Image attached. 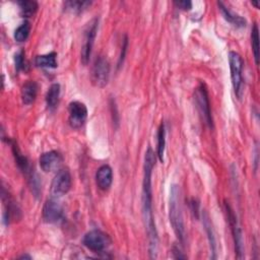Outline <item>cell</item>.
I'll return each mask as SVG.
<instances>
[{
    "label": "cell",
    "instance_id": "1",
    "mask_svg": "<svg viewBox=\"0 0 260 260\" xmlns=\"http://www.w3.org/2000/svg\"><path fill=\"white\" fill-rule=\"evenodd\" d=\"M155 162V156L153 150L148 147L144 155L143 165V181H142V215L145 224V230L148 238V253L151 259L156 258L158 236L155 228V222L152 212V187H151V175Z\"/></svg>",
    "mask_w": 260,
    "mask_h": 260
},
{
    "label": "cell",
    "instance_id": "2",
    "mask_svg": "<svg viewBox=\"0 0 260 260\" xmlns=\"http://www.w3.org/2000/svg\"><path fill=\"white\" fill-rule=\"evenodd\" d=\"M169 217L174 233L181 243L185 242V226L183 220V213L180 202V188L178 185L173 184L170 190L169 202Z\"/></svg>",
    "mask_w": 260,
    "mask_h": 260
},
{
    "label": "cell",
    "instance_id": "3",
    "mask_svg": "<svg viewBox=\"0 0 260 260\" xmlns=\"http://www.w3.org/2000/svg\"><path fill=\"white\" fill-rule=\"evenodd\" d=\"M194 103H195V107L199 113V116H200L202 122L209 128H212L213 121H212V116H211V112H210V104H209L208 93H207V89L203 83H200L194 91Z\"/></svg>",
    "mask_w": 260,
    "mask_h": 260
},
{
    "label": "cell",
    "instance_id": "4",
    "mask_svg": "<svg viewBox=\"0 0 260 260\" xmlns=\"http://www.w3.org/2000/svg\"><path fill=\"white\" fill-rule=\"evenodd\" d=\"M229 64L233 88L237 99L240 100L243 94V59L241 55L235 51H231L229 53Z\"/></svg>",
    "mask_w": 260,
    "mask_h": 260
},
{
    "label": "cell",
    "instance_id": "5",
    "mask_svg": "<svg viewBox=\"0 0 260 260\" xmlns=\"http://www.w3.org/2000/svg\"><path fill=\"white\" fill-rule=\"evenodd\" d=\"M110 63L104 56L95 59L90 73L91 83L99 88H103L108 84L110 77Z\"/></svg>",
    "mask_w": 260,
    "mask_h": 260
},
{
    "label": "cell",
    "instance_id": "6",
    "mask_svg": "<svg viewBox=\"0 0 260 260\" xmlns=\"http://www.w3.org/2000/svg\"><path fill=\"white\" fill-rule=\"evenodd\" d=\"M98 28H99V18L94 17L88 22V24L86 25V28L84 30L83 44H82L81 53H80V59H81V63L83 65H87V63L89 61L92 47L94 44V40L96 37Z\"/></svg>",
    "mask_w": 260,
    "mask_h": 260
},
{
    "label": "cell",
    "instance_id": "7",
    "mask_svg": "<svg viewBox=\"0 0 260 260\" xmlns=\"http://www.w3.org/2000/svg\"><path fill=\"white\" fill-rule=\"evenodd\" d=\"M82 244L91 252L102 253L111 244V239L106 233L100 230H92L84 235Z\"/></svg>",
    "mask_w": 260,
    "mask_h": 260
},
{
    "label": "cell",
    "instance_id": "8",
    "mask_svg": "<svg viewBox=\"0 0 260 260\" xmlns=\"http://www.w3.org/2000/svg\"><path fill=\"white\" fill-rule=\"evenodd\" d=\"M224 208H225V213L226 217L231 226L233 239H234V245H235V253L236 257L238 259H243L244 258V244H243V236H242V231L239 225V222L237 220V216L226 202L224 203Z\"/></svg>",
    "mask_w": 260,
    "mask_h": 260
},
{
    "label": "cell",
    "instance_id": "9",
    "mask_svg": "<svg viewBox=\"0 0 260 260\" xmlns=\"http://www.w3.org/2000/svg\"><path fill=\"white\" fill-rule=\"evenodd\" d=\"M72 178L69 170L63 168L58 170L51 184V193L54 197H60L65 195L71 188Z\"/></svg>",
    "mask_w": 260,
    "mask_h": 260
},
{
    "label": "cell",
    "instance_id": "10",
    "mask_svg": "<svg viewBox=\"0 0 260 260\" xmlns=\"http://www.w3.org/2000/svg\"><path fill=\"white\" fill-rule=\"evenodd\" d=\"M87 119V108L79 102L73 101L68 105V123L71 128H81Z\"/></svg>",
    "mask_w": 260,
    "mask_h": 260
},
{
    "label": "cell",
    "instance_id": "11",
    "mask_svg": "<svg viewBox=\"0 0 260 260\" xmlns=\"http://www.w3.org/2000/svg\"><path fill=\"white\" fill-rule=\"evenodd\" d=\"M42 216L44 221L48 223H56L63 217V207L61 203L55 199H48L43 207Z\"/></svg>",
    "mask_w": 260,
    "mask_h": 260
},
{
    "label": "cell",
    "instance_id": "12",
    "mask_svg": "<svg viewBox=\"0 0 260 260\" xmlns=\"http://www.w3.org/2000/svg\"><path fill=\"white\" fill-rule=\"evenodd\" d=\"M40 167L41 169L46 172H53L59 169L61 162H62V157L60 153L56 150H50L47 152H44L40 156Z\"/></svg>",
    "mask_w": 260,
    "mask_h": 260
},
{
    "label": "cell",
    "instance_id": "13",
    "mask_svg": "<svg viewBox=\"0 0 260 260\" xmlns=\"http://www.w3.org/2000/svg\"><path fill=\"white\" fill-rule=\"evenodd\" d=\"M95 182L101 190H108L113 182V171L109 165H103L95 174Z\"/></svg>",
    "mask_w": 260,
    "mask_h": 260
},
{
    "label": "cell",
    "instance_id": "14",
    "mask_svg": "<svg viewBox=\"0 0 260 260\" xmlns=\"http://www.w3.org/2000/svg\"><path fill=\"white\" fill-rule=\"evenodd\" d=\"M202 223L204 226V230L207 234V239L210 247V253H211V258L215 259L216 258V244H215V237H214V232L211 225V221L209 218V215L207 214L206 211L202 212Z\"/></svg>",
    "mask_w": 260,
    "mask_h": 260
},
{
    "label": "cell",
    "instance_id": "15",
    "mask_svg": "<svg viewBox=\"0 0 260 260\" xmlns=\"http://www.w3.org/2000/svg\"><path fill=\"white\" fill-rule=\"evenodd\" d=\"M38 93V84L36 81L28 80L26 81L21 88V100L24 105H31Z\"/></svg>",
    "mask_w": 260,
    "mask_h": 260
},
{
    "label": "cell",
    "instance_id": "16",
    "mask_svg": "<svg viewBox=\"0 0 260 260\" xmlns=\"http://www.w3.org/2000/svg\"><path fill=\"white\" fill-rule=\"evenodd\" d=\"M218 7H219V10L223 16V18L229 21L230 23H232L233 25L237 26V27H244L246 26L247 24V21L244 17L240 16L239 14H235L234 12H232L231 10H229L222 2H218Z\"/></svg>",
    "mask_w": 260,
    "mask_h": 260
},
{
    "label": "cell",
    "instance_id": "17",
    "mask_svg": "<svg viewBox=\"0 0 260 260\" xmlns=\"http://www.w3.org/2000/svg\"><path fill=\"white\" fill-rule=\"evenodd\" d=\"M60 91L61 87L59 83H53L46 94V105L49 111H54L58 104H59V99H60Z\"/></svg>",
    "mask_w": 260,
    "mask_h": 260
},
{
    "label": "cell",
    "instance_id": "18",
    "mask_svg": "<svg viewBox=\"0 0 260 260\" xmlns=\"http://www.w3.org/2000/svg\"><path fill=\"white\" fill-rule=\"evenodd\" d=\"M35 64L41 68H56L58 66L57 54L51 52L45 55H39L35 59Z\"/></svg>",
    "mask_w": 260,
    "mask_h": 260
},
{
    "label": "cell",
    "instance_id": "19",
    "mask_svg": "<svg viewBox=\"0 0 260 260\" xmlns=\"http://www.w3.org/2000/svg\"><path fill=\"white\" fill-rule=\"evenodd\" d=\"M17 4L19 6L20 15L22 17H30L32 16L37 10H38V2L34 0H19L17 1Z\"/></svg>",
    "mask_w": 260,
    "mask_h": 260
},
{
    "label": "cell",
    "instance_id": "20",
    "mask_svg": "<svg viewBox=\"0 0 260 260\" xmlns=\"http://www.w3.org/2000/svg\"><path fill=\"white\" fill-rule=\"evenodd\" d=\"M91 1H81V0H70L64 2V8L67 11L73 13H81L91 5Z\"/></svg>",
    "mask_w": 260,
    "mask_h": 260
},
{
    "label": "cell",
    "instance_id": "21",
    "mask_svg": "<svg viewBox=\"0 0 260 260\" xmlns=\"http://www.w3.org/2000/svg\"><path fill=\"white\" fill-rule=\"evenodd\" d=\"M165 148H166V129H165V124L161 122L157 130V147H156V155L160 162H164Z\"/></svg>",
    "mask_w": 260,
    "mask_h": 260
},
{
    "label": "cell",
    "instance_id": "22",
    "mask_svg": "<svg viewBox=\"0 0 260 260\" xmlns=\"http://www.w3.org/2000/svg\"><path fill=\"white\" fill-rule=\"evenodd\" d=\"M30 32V24L27 20H24L15 30H14V40L16 42H24L28 38Z\"/></svg>",
    "mask_w": 260,
    "mask_h": 260
},
{
    "label": "cell",
    "instance_id": "23",
    "mask_svg": "<svg viewBox=\"0 0 260 260\" xmlns=\"http://www.w3.org/2000/svg\"><path fill=\"white\" fill-rule=\"evenodd\" d=\"M251 43H252V49L254 54V59L256 65L259 64V29L258 25L254 23L251 31Z\"/></svg>",
    "mask_w": 260,
    "mask_h": 260
},
{
    "label": "cell",
    "instance_id": "24",
    "mask_svg": "<svg viewBox=\"0 0 260 260\" xmlns=\"http://www.w3.org/2000/svg\"><path fill=\"white\" fill-rule=\"evenodd\" d=\"M24 57H25L24 52L22 50H20L19 52H17L14 55V64H15V69L17 71L25 69L26 63H25V58Z\"/></svg>",
    "mask_w": 260,
    "mask_h": 260
},
{
    "label": "cell",
    "instance_id": "25",
    "mask_svg": "<svg viewBox=\"0 0 260 260\" xmlns=\"http://www.w3.org/2000/svg\"><path fill=\"white\" fill-rule=\"evenodd\" d=\"M127 48H128V38H127V36H125L124 40H123L121 54H120V57H119V60H118V67H120L124 62V59H125V56H126V53H127Z\"/></svg>",
    "mask_w": 260,
    "mask_h": 260
},
{
    "label": "cell",
    "instance_id": "26",
    "mask_svg": "<svg viewBox=\"0 0 260 260\" xmlns=\"http://www.w3.org/2000/svg\"><path fill=\"white\" fill-rule=\"evenodd\" d=\"M173 3L177 8L182 10H190L192 8V2L190 0H176Z\"/></svg>",
    "mask_w": 260,
    "mask_h": 260
},
{
    "label": "cell",
    "instance_id": "27",
    "mask_svg": "<svg viewBox=\"0 0 260 260\" xmlns=\"http://www.w3.org/2000/svg\"><path fill=\"white\" fill-rule=\"evenodd\" d=\"M173 257H174L175 259H185V258H186V256L183 255V254L180 252L179 248H177V247H173Z\"/></svg>",
    "mask_w": 260,
    "mask_h": 260
},
{
    "label": "cell",
    "instance_id": "28",
    "mask_svg": "<svg viewBox=\"0 0 260 260\" xmlns=\"http://www.w3.org/2000/svg\"><path fill=\"white\" fill-rule=\"evenodd\" d=\"M252 5H254L256 8H259V4L257 1H252Z\"/></svg>",
    "mask_w": 260,
    "mask_h": 260
}]
</instances>
